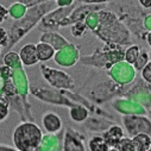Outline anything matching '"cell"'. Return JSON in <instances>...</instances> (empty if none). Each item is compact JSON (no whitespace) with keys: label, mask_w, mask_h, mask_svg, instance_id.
<instances>
[{"label":"cell","mask_w":151,"mask_h":151,"mask_svg":"<svg viewBox=\"0 0 151 151\" xmlns=\"http://www.w3.org/2000/svg\"><path fill=\"white\" fill-rule=\"evenodd\" d=\"M40 140L41 131L35 125H23L17 129L14 134V143L23 151H31L40 144Z\"/></svg>","instance_id":"obj_1"},{"label":"cell","mask_w":151,"mask_h":151,"mask_svg":"<svg viewBox=\"0 0 151 151\" xmlns=\"http://www.w3.org/2000/svg\"><path fill=\"white\" fill-rule=\"evenodd\" d=\"M20 58H22V61L25 65L35 64L37 61H38V58H37V54H36V47L33 44L25 45L20 51Z\"/></svg>","instance_id":"obj_2"},{"label":"cell","mask_w":151,"mask_h":151,"mask_svg":"<svg viewBox=\"0 0 151 151\" xmlns=\"http://www.w3.org/2000/svg\"><path fill=\"white\" fill-rule=\"evenodd\" d=\"M36 54H37V58L40 61H47L50 60L54 55V49L44 43H41L36 47Z\"/></svg>","instance_id":"obj_3"},{"label":"cell","mask_w":151,"mask_h":151,"mask_svg":"<svg viewBox=\"0 0 151 151\" xmlns=\"http://www.w3.org/2000/svg\"><path fill=\"white\" fill-rule=\"evenodd\" d=\"M89 147L92 151H107V143L100 137H95L91 140Z\"/></svg>","instance_id":"obj_4"},{"label":"cell","mask_w":151,"mask_h":151,"mask_svg":"<svg viewBox=\"0 0 151 151\" xmlns=\"http://www.w3.org/2000/svg\"><path fill=\"white\" fill-rule=\"evenodd\" d=\"M137 57H138V50H137V47H133L131 49L127 50L126 52V60L130 62V63H133L137 61Z\"/></svg>","instance_id":"obj_5"},{"label":"cell","mask_w":151,"mask_h":151,"mask_svg":"<svg viewBox=\"0 0 151 151\" xmlns=\"http://www.w3.org/2000/svg\"><path fill=\"white\" fill-rule=\"evenodd\" d=\"M120 151H136V150H134V146L131 140L123 139L120 143Z\"/></svg>","instance_id":"obj_6"},{"label":"cell","mask_w":151,"mask_h":151,"mask_svg":"<svg viewBox=\"0 0 151 151\" xmlns=\"http://www.w3.org/2000/svg\"><path fill=\"white\" fill-rule=\"evenodd\" d=\"M5 16H6V10H5L4 6L0 5V22H1L5 18Z\"/></svg>","instance_id":"obj_7"},{"label":"cell","mask_w":151,"mask_h":151,"mask_svg":"<svg viewBox=\"0 0 151 151\" xmlns=\"http://www.w3.org/2000/svg\"><path fill=\"white\" fill-rule=\"evenodd\" d=\"M5 40H6V33H5V31L3 29H0V42L4 43Z\"/></svg>","instance_id":"obj_8"},{"label":"cell","mask_w":151,"mask_h":151,"mask_svg":"<svg viewBox=\"0 0 151 151\" xmlns=\"http://www.w3.org/2000/svg\"><path fill=\"white\" fill-rule=\"evenodd\" d=\"M139 1L144 7H150L151 6V0H139Z\"/></svg>","instance_id":"obj_9"},{"label":"cell","mask_w":151,"mask_h":151,"mask_svg":"<svg viewBox=\"0 0 151 151\" xmlns=\"http://www.w3.org/2000/svg\"><path fill=\"white\" fill-rule=\"evenodd\" d=\"M0 114H1L3 118L6 116V107L3 106V105H0Z\"/></svg>","instance_id":"obj_10"},{"label":"cell","mask_w":151,"mask_h":151,"mask_svg":"<svg viewBox=\"0 0 151 151\" xmlns=\"http://www.w3.org/2000/svg\"><path fill=\"white\" fill-rule=\"evenodd\" d=\"M149 43H150V45H151V35H150V37H149Z\"/></svg>","instance_id":"obj_11"},{"label":"cell","mask_w":151,"mask_h":151,"mask_svg":"<svg viewBox=\"0 0 151 151\" xmlns=\"http://www.w3.org/2000/svg\"><path fill=\"white\" fill-rule=\"evenodd\" d=\"M109 151H117V150H109Z\"/></svg>","instance_id":"obj_12"},{"label":"cell","mask_w":151,"mask_h":151,"mask_svg":"<svg viewBox=\"0 0 151 151\" xmlns=\"http://www.w3.org/2000/svg\"><path fill=\"white\" fill-rule=\"evenodd\" d=\"M0 50H1V49H0Z\"/></svg>","instance_id":"obj_13"}]
</instances>
